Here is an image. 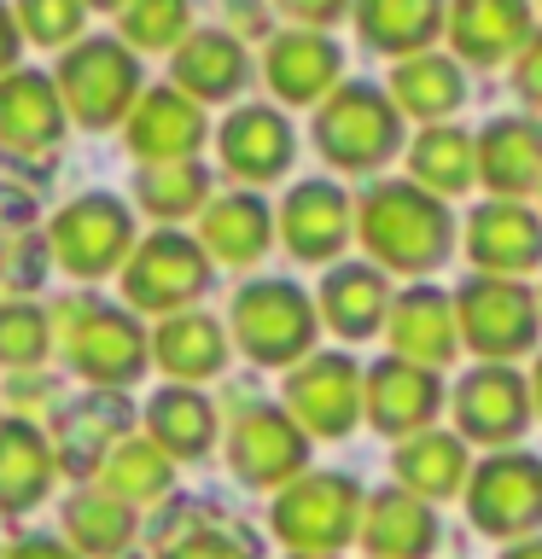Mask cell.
<instances>
[{"instance_id": "obj_34", "label": "cell", "mask_w": 542, "mask_h": 559, "mask_svg": "<svg viewBox=\"0 0 542 559\" xmlns=\"http://www.w3.org/2000/svg\"><path fill=\"white\" fill-rule=\"evenodd\" d=\"M122 437H129V408H122L117 396H94L82 402L76 414L59 419V443H52V454H59V472H99L105 454H111Z\"/></svg>"}, {"instance_id": "obj_5", "label": "cell", "mask_w": 542, "mask_h": 559, "mask_svg": "<svg viewBox=\"0 0 542 559\" xmlns=\"http://www.w3.org/2000/svg\"><path fill=\"white\" fill-rule=\"evenodd\" d=\"M362 513L367 496L350 472H304L274 496L269 524L292 554H339L362 536Z\"/></svg>"}, {"instance_id": "obj_9", "label": "cell", "mask_w": 542, "mask_h": 559, "mask_svg": "<svg viewBox=\"0 0 542 559\" xmlns=\"http://www.w3.org/2000/svg\"><path fill=\"white\" fill-rule=\"evenodd\" d=\"M210 286V251L187 234H152L134 245V257L122 262V297L140 314H181L204 297Z\"/></svg>"}, {"instance_id": "obj_4", "label": "cell", "mask_w": 542, "mask_h": 559, "mask_svg": "<svg viewBox=\"0 0 542 559\" xmlns=\"http://www.w3.org/2000/svg\"><path fill=\"white\" fill-rule=\"evenodd\" d=\"M59 332H64V361L76 367L87 384L99 391H122L146 373L152 361V338L140 332V321L129 309H111V304H94V297H70L59 304Z\"/></svg>"}, {"instance_id": "obj_7", "label": "cell", "mask_w": 542, "mask_h": 559, "mask_svg": "<svg viewBox=\"0 0 542 559\" xmlns=\"http://www.w3.org/2000/svg\"><path fill=\"white\" fill-rule=\"evenodd\" d=\"M467 519L472 531L507 542H525L542 531V461L525 449H496L490 461L472 466L467 484Z\"/></svg>"}, {"instance_id": "obj_16", "label": "cell", "mask_w": 542, "mask_h": 559, "mask_svg": "<svg viewBox=\"0 0 542 559\" xmlns=\"http://www.w3.org/2000/svg\"><path fill=\"white\" fill-rule=\"evenodd\" d=\"M385 344H391V356L444 373V367L461 356V314H455V297L437 292V286L397 292L391 314H385Z\"/></svg>"}, {"instance_id": "obj_21", "label": "cell", "mask_w": 542, "mask_h": 559, "mask_svg": "<svg viewBox=\"0 0 542 559\" xmlns=\"http://www.w3.org/2000/svg\"><path fill=\"white\" fill-rule=\"evenodd\" d=\"M129 152L146 157V164H181L204 146V111L199 99H187L181 87H152L140 94V105L129 111Z\"/></svg>"}, {"instance_id": "obj_11", "label": "cell", "mask_w": 542, "mask_h": 559, "mask_svg": "<svg viewBox=\"0 0 542 559\" xmlns=\"http://www.w3.org/2000/svg\"><path fill=\"white\" fill-rule=\"evenodd\" d=\"M455 408V431L479 449H514L525 426L537 419L531 402V373H519L514 361H479L472 373H461L449 396Z\"/></svg>"}, {"instance_id": "obj_40", "label": "cell", "mask_w": 542, "mask_h": 559, "mask_svg": "<svg viewBox=\"0 0 542 559\" xmlns=\"http://www.w3.org/2000/svg\"><path fill=\"white\" fill-rule=\"evenodd\" d=\"M52 314L35 304H0V367H35L47 356Z\"/></svg>"}, {"instance_id": "obj_27", "label": "cell", "mask_w": 542, "mask_h": 559, "mask_svg": "<svg viewBox=\"0 0 542 559\" xmlns=\"http://www.w3.org/2000/svg\"><path fill=\"white\" fill-rule=\"evenodd\" d=\"M444 24H449V0H356L362 41L374 52H385V59L432 52Z\"/></svg>"}, {"instance_id": "obj_15", "label": "cell", "mask_w": 542, "mask_h": 559, "mask_svg": "<svg viewBox=\"0 0 542 559\" xmlns=\"http://www.w3.org/2000/svg\"><path fill=\"white\" fill-rule=\"evenodd\" d=\"M467 257L479 274L519 280L542 269V216L519 199H490L467 216Z\"/></svg>"}, {"instance_id": "obj_19", "label": "cell", "mask_w": 542, "mask_h": 559, "mask_svg": "<svg viewBox=\"0 0 542 559\" xmlns=\"http://www.w3.org/2000/svg\"><path fill=\"white\" fill-rule=\"evenodd\" d=\"M344 52L332 35L321 29H286L269 41V59H262V76H269V94L280 105H315L339 87Z\"/></svg>"}, {"instance_id": "obj_51", "label": "cell", "mask_w": 542, "mask_h": 559, "mask_svg": "<svg viewBox=\"0 0 542 559\" xmlns=\"http://www.w3.org/2000/svg\"><path fill=\"white\" fill-rule=\"evenodd\" d=\"M292 559H339V554H292Z\"/></svg>"}, {"instance_id": "obj_37", "label": "cell", "mask_w": 542, "mask_h": 559, "mask_svg": "<svg viewBox=\"0 0 542 559\" xmlns=\"http://www.w3.org/2000/svg\"><path fill=\"white\" fill-rule=\"evenodd\" d=\"M169 484H175V461L152 443V437H122L99 466V489L117 501H129V507H146L157 496H169Z\"/></svg>"}, {"instance_id": "obj_32", "label": "cell", "mask_w": 542, "mask_h": 559, "mask_svg": "<svg viewBox=\"0 0 542 559\" xmlns=\"http://www.w3.org/2000/svg\"><path fill=\"white\" fill-rule=\"evenodd\" d=\"M391 99L402 117H420L432 129V122L461 111L467 76L449 52H414V59H397V70H391Z\"/></svg>"}, {"instance_id": "obj_28", "label": "cell", "mask_w": 542, "mask_h": 559, "mask_svg": "<svg viewBox=\"0 0 542 559\" xmlns=\"http://www.w3.org/2000/svg\"><path fill=\"white\" fill-rule=\"evenodd\" d=\"M245 76H251V59H245V47L227 29H199L175 47V87L199 105L234 99Z\"/></svg>"}, {"instance_id": "obj_30", "label": "cell", "mask_w": 542, "mask_h": 559, "mask_svg": "<svg viewBox=\"0 0 542 559\" xmlns=\"http://www.w3.org/2000/svg\"><path fill=\"white\" fill-rule=\"evenodd\" d=\"M274 239V216L257 192H227V199H210L204 222H199V245L227 269H251L262 262Z\"/></svg>"}, {"instance_id": "obj_26", "label": "cell", "mask_w": 542, "mask_h": 559, "mask_svg": "<svg viewBox=\"0 0 542 559\" xmlns=\"http://www.w3.org/2000/svg\"><path fill=\"white\" fill-rule=\"evenodd\" d=\"M479 181L496 199L542 192V129L525 117H496L479 134Z\"/></svg>"}, {"instance_id": "obj_41", "label": "cell", "mask_w": 542, "mask_h": 559, "mask_svg": "<svg viewBox=\"0 0 542 559\" xmlns=\"http://www.w3.org/2000/svg\"><path fill=\"white\" fill-rule=\"evenodd\" d=\"M82 12H87V0H17V29L35 47H64V41H76Z\"/></svg>"}, {"instance_id": "obj_46", "label": "cell", "mask_w": 542, "mask_h": 559, "mask_svg": "<svg viewBox=\"0 0 542 559\" xmlns=\"http://www.w3.org/2000/svg\"><path fill=\"white\" fill-rule=\"evenodd\" d=\"M227 17H234V29H245V35H262V29H269V17H262L257 0H227Z\"/></svg>"}, {"instance_id": "obj_35", "label": "cell", "mask_w": 542, "mask_h": 559, "mask_svg": "<svg viewBox=\"0 0 542 559\" xmlns=\"http://www.w3.org/2000/svg\"><path fill=\"white\" fill-rule=\"evenodd\" d=\"M409 169H414V181L426 192L455 199V192H467L472 181H479V134H461V129H449V122H432V129L409 146Z\"/></svg>"}, {"instance_id": "obj_3", "label": "cell", "mask_w": 542, "mask_h": 559, "mask_svg": "<svg viewBox=\"0 0 542 559\" xmlns=\"http://www.w3.org/2000/svg\"><path fill=\"white\" fill-rule=\"evenodd\" d=\"M227 326H234V344L257 367H286L292 373L304 356H315L321 309H315V297L304 286H292V280H251V286L234 292Z\"/></svg>"}, {"instance_id": "obj_29", "label": "cell", "mask_w": 542, "mask_h": 559, "mask_svg": "<svg viewBox=\"0 0 542 559\" xmlns=\"http://www.w3.org/2000/svg\"><path fill=\"white\" fill-rule=\"evenodd\" d=\"M152 361L164 367L175 384H204L227 367V332H222V321H210V314L181 309L152 332Z\"/></svg>"}, {"instance_id": "obj_23", "label": "cell", "mask_w": 542, "mask_h": 559, "mask_svg": "<svg viewBox=\"0 0 542 559\" xmlns=\"http://www.w3.org/2000/svg\"><path fill=\"white\" fill-rule=\"evenodd\" d=\"M437 536L444 531H437L432 501H420L402 484H391V489H374V496H367L356 542L367 548V559H432Z\"/></svg>"}, {"instance_id": "obj_14", "label": "cell", "mask_w": 542, "mask_h": 559, "mask_svg": "<svg viewBox=\"0 0 542 559\" xmlns=\"http://www.w3.org/2000/svg\"><path fill=\"white\" fill-rule=\"evenodd\" d=\"M444 408V373L402 356H379L367 367V426L379 437H414L426 431Z\"/></svg>"}, {"instance_id": "obj_48", "label": "cell", "mask_w": 542, "mask_h": 559, "mask_svg": "<svg viewBox=\"0 0 542 559\" xmlns=\"http://www.w3.org/2000/svg\"><path fill=\"white\" fill-rule=\"evenodd\" d=\"M502 559H542V536H525V542H507Z\"/></svg>"}, {"instance_id": "obj_13", "label": "cell", "mask_w": 542, "mask_h": 559, "mask_svg": "<svg viewBox=\"0 0 542 559\" xmlns=\"http://www.w3.org/2000/svg\"><path fill=\"white\" fill-rule=\"evenodd\" d=\"M227 466H234L239 484L251 489H286L309 472V431L297 426L286 408H274V402H257V408H245L234 419V431H227Z\"/></svg>"}, {"instance_id": "obj_2", "label": "cell", "mask_w": 542, "mask_h": 559, "mask_svg": "<svg viewBox=\"0 0 542 559\" xmlns=\"http://www.w3.org/2000/svg\"><path fill=\"white\" fill-rule=\"evenodd\" d=\"M315 146L332 169L344 175H374L402 152V111L397 99L374 82H344L332 87L315 111Z\"/></svg>"}, {"instance_id": "obj_25", "label": "cell", "mask_w": 542, "mask_h": 559, "mask_svg": "<svg viewBox=\"0 0 542 559\" xmlns=\"http://www.w3.org/2000/svg\"><path fill=\"white\" fill-rule=\"evenodd\" d=\"M391 466H397V484L409 489V496L432 501V507L467 496V484H472L467 437H461V431H444V426H426V431L402 437Z\"/></svg>"}, {"instance_id": "obj_50", "label": "cell", "mask_w": 542, "mask_h": 559, "mask_svg": "<svg viewBox=\"0 0 542 559\" xmlns=\"http://www.w3.org/2000/svg\"><path fill=\"white\" fill-rule=\"evenodd\" d=\"M87 7H99V12H122V7H134V0H87Z\"/></svg>"}, {"instance_id": "obj_12", "label": "cell", "mask_w": 542, "mask_h": 559, "mask_svg": "<svg viewBox=\"0 0 542 559\" xmlns=\"http://www.w3.org/2000/svg\"><path fill=\"white\" fill-rule=\"evenodd\" d=\"M59 99L82 129H111L140 105V64L122 41H82L59 64Z\"/></svg>"}, {"instance_id": "obj_52", "label": "cell", "mask_w": 542, "mask_h": 559, "mask_svg": "<svg viewBox=\"0 0 542 559\" xmlns=\"http://www.w3.org/2000/svg\"><path fill=\"white\" fill-rule=\"evenodd\" d=\"M0 274H7V245H0Z\"/></svg>"}, {"instance_id": "obj_47", "label": "cell", "mask_w": 542, "mask_h": 559, "mask_svg": "<svg viewBox=\"0 0 542 559\" xmlns=\"http://www.w3.org/2000/svg\"><path fill=\"white\" fill-rule=\"evenodd\" d=\"M12 59H17V24H12V12L0 7V76H12Z\"/></svg>"}, {"instance_id": "obj_17", "label": "cell", "mask_w": 542, "mask_h": 559, "mask_svg": "<svg viewBox=\"0 0 542 559\" xmlns=\"http://www.w3.org/2000/svg\"><path fill=\"white\" fill-rule=\"evenodd\" d=\"M356 234V210H350L344 187L332 181H304L280 204V245L297 262H332Z\"/></svg>"}, {"instance_id": "obj_18", "label": "cell", "mask_w": 542, "mask_h": 559, "mask_svg": "<svg viewBox=\"0 0 542 559\" xmlns=\"http://www.w3.org/2000/svg\"><path fill=\"white\" fill-rule=\"evenodd\" d=\"M449 47L461 52V64L496 70L519 59V47L531 41V0H449Z\"/></svg>"}, {"instance_id": "obj_42", "label": "cell", "mask_w": 542, "mask_h": 559, "mask_svg": "<svg viewBox=\"0 0 542 559\" xmlns=\"http://www.w3.org/2000/svg\"><path fill=\"white\" fill-rule=\"evenodd\" d=\"M164 559H257V548L234 531H187L164 548Z\"/></svg>"}, {"instance_id": "obj_38", "label": "cell", "mask_w": 542, "mask_h": 559, "mask_svg": "<svg viewBox=\"0 0 542 559\" xmlns=\"http://www.w3.org/2000/svg\"><path fill=\"white\" fill-rule=\"evenodd\" d=\"M134 199L157 222H181V216H192V210H210V175H204L199 157H181V164H146L134 175Z\"/></svg>"}, {"instance_id": "obj_10", "label": "cell", "mask_w": 542, "mask_h": 559, "mask_svg": "<svg viewBox=\"0 0 542 559\" xmlns=\"http://www.w3.org/2000/svg\"><path fill=\"white\" fill-rule=\"evenodd\" d=\"M47 245H52V262L76 280H99L111 274L117 262L134 257V216L129 204L111 199V192H82L70 199L47 227Z\"/></svg>"}, {"instance_id": "obj_39", "label": "cell", "mask_w": 542, "mask_h": 559, "mask_svg": "<svg viewBox=\"0 0 542 559\" xmlns=\"http://www.w3.org/2000/svg\"><path fill=\"white\" fill-rule=\"evenodd\" d=\"M187 24H192L187 0H134V7H122V41L140 47V52L181 47L187 41Z\"/></svg>"}, {"instance_id": "obj_44", "label": "cell", "mask_w": 542, "mask_h": 559, "mask_svg": "<svg viewBox=\"0 0 542 559\" xmlns=\"http://www.w3.org/2000/svg\"><path fill=\"white\" fill-rule=\"evenodd\" d=\"M356 7V0H280V12L297 17L304 29H327V24H339V17Z\"/></svg>"}, {"instance_id": "obj_31", "label": "cell", "mask_w": 542, "mask_h": 559, "mask_svg": "<svg viewBox=\"0 0 542 559\" xmlns=\"http://www.w3.org/2000/svg\"><path fill=\"white\" fill-rule=\"evenodd\" d=\"M59 454L30 419H0V513H24L52 489Z\"/></svg>"}, {"instance_id": "obj_24", "label": "cell", "mask_w": 542, "mask_h": 559, "mask_svg": "<svg viewBox=\"0 0 542 559\" xmlns=\"http://www.w3.org/2000/svg\"><path fill=\"white\" fill-rule=\"evenodd\" d=\"M64 134V99L59 82L35 76V70H12L0 76V146L17 157L52 152Z\"/></svg>"}, {"instance_id": "obj_22", "label": "cell", "mask_w": 542, "mask_h": 559, "mask_svg": "<svg viewBox=\"0 0 542 559\" xmlns=\"http://www.w3.org/2000/svg\"><path fill=\"white\" fill-rule=\"evenodd\" d=\"M216 146H222L227 175L257 187V181H280V175L292 169L297 140H292V122L280 111H269V105H239V111L222 122Z\"/></svg>"}, {"instance_id": "obj_45", "label": "cell", "mask_w": 542, "mask_h": 559, "mask_svg": "<svg viewBox=\"0 0 542 559\" xmlns=\"http://www.w3.org/2000/svg\"><path fill=\"white\" fill-rule=\"evenodd\" d=\"M7 559H82V554L64 548V542H52V536H24Z\"/></svg>"}, {"instance_id": "obj_6", "label": "cell", "mask_w": 542, "mask_h": 559, "mask_svg": "<svg viewBox=\"0 0 542 559\" xmlns=\"http://www.w3.org/2000/svg\"><path fill=\"white\" fill-rule=\"evenodd\" d=\"M455 314H461V344L479 361H519L542 338V297L525 280L472 274L455 292Z\"/></svg>"}, {"instance_id": "obj_20", "label": "cell", "mask_w": 542, "mask_h": 559, "mask_svg": "<svg viewBox=\"0 0 542 559\" xmlns=\"http://www.w3.org/2000/svg\"><path fill=\"white\" fill-rule=\"evenodd\" d=\"M391 304H397V292H391V280H385V269H374V262H332L327 280H321V297H315L321 326H332L350 344L385 332Z\"/></svg>"}, {"instance_id": "obj_49", "label": "cell", "mask_w": 542, "mask_h": 559, "mask_svg": "<svg viewBox=\"0 0 542 559\" xmlns=\"http://www.w3.org/2000/svg\"><path fill=\"white\" fill-rule=\"evenodd\" d=\"M531 402H537V419H542V349H537V367H531Z\"/></svg>"}, {"instance_id": "obj_43", "label": "cell", "mask_w": 542, "mask_h": 559, "mask_svg": "<svg viewBox=\"0 0 542 559\" xmlns=\"http://www.w3.org/2000/svg\"><path fill=\"white\" fill-rule=\"evenodd\" d=\"M514 94L542 111V35H531V41L519 47V59H514Z\"/></svg>"}, {"instance_id": "obj_8", "label": "cell", "mask_w": 542, "mask_h": 559, "mask_svg": "<svg viewBox=\"0 0 542 559\" xmlns=\"http://www.w3.org/2000/svg\"><path fill=\"white\" fill-rule=\"evenodd\" d=\"M286 414L309 437H350L367 419V367L344 349H315L286 373Z\"/></svg>"}, {"instance_id": "obj_33", "label": "cell", "mask_w": 542, "mask_h": 559, "mask_svg": "<svg viewBox=\"0 0 542 559\" xmlns=\"http://www.w3.org/2000/svg\"><path fill=\"white\" fill-rule=\"evenodd\" d=\"M146 437L169 461H199V454L216 443V408L192 391V384H164L146 402Z\"/></svg>"}, {"instance_id": "obj_1", "label": "cell", "mask_w": 542, "mask_h": 559, "mask_svg": "<svg viewBox=\"0 0 542 559\" xmlns=\"http://www.w3.org/2000/svg\"><path fill=\"white\" fill-rule=\"evenodd\" d=\"M356 239L367 245V262L385 274L426 280L455 251V216L449 204L420 181H379L356 204Z\"/></svg>"}, {"instance_id": "obj_36", "label": "cell", "mask_w": 542, "mask_h": 559, "mask_svg": "<svg viewBox=\"0 0 542 559\" xmlns=\"http://www.w3.org/2000/svg\"><path fill=\"white\" fill-rule=\"evenodd\" d=\"M134 524H140L134 507L117 501V496H105V489H82V496H70V507H64V536H70V548H76L82 559L129 554Z\"/></svg>"}]
</instances>
